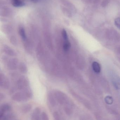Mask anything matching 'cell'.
<instances>
[{"label":"cell","instance_id":"1","mask_svg":"<svg viewBox=\"0 0 120 120\" xmlns=\"http://www.w3.org/2000/svg\"><path fill=\"white\" fill-rule=\"evenodd\" d=\"M31 94L29 92H25L23 93H18L13 96L12 99L18 102L25 101L30 98Z\"/></svg>","mask_w":120,"mask_h":120},{"label":"cell","instance_id":"2","mask_svg":"<svg viewBox=\"0 0 120 120\" xmlns=\"http://www.w3.org/2000/svg\"><path fill=\"white\" fill-rule=\"evenodd\" d=\"M56 101L61 105H65L68 101L66 95L61 92H57L55 94Z\"/></svg>","mask_w":120,"mask_h":120},{"label":"cell","instance_id":"3","mask_svg":"<svg viewBox=\"0 0 120 120\" xmlns=\"http://www.w3.org/2000/svg\"><path fill=\"white\" fill-rule=\"evenodd\" d=\"M111 79L113 86L116 89H120V78L117 75L113 73L111 75Z\"/></svg>","mask_w":120,"mask_h":120},{"label":"cell","instance_id":"4","mask_svg":"<svg viewBox=\"0 0 120 120\" xmlns=\"http://www.w3.org/2000/svg\"><path fill=\"white\" fill-rule=\"evenodd\" d=\"M41 110L39 108H36L33 111L31 115V120H41Z\"/></svg>","mask_w":120,"mask_h":120},{"label":"cell","instance_id":"5","mask_svg":"<svg viewBox=\"0 0 120 120\" xmlns=\"http://www.w3.org/2000/svg\"><path fill=\"white\" fill-rule=\"evenodd\" d=\"M11 109V107L9 104H5L1 105L0 108V118L5 115L6 113L8 112Z\"/></svg>","mask_w":120,"mask_h":120},{"label":"cell","instance_id":"6","mask_svg":"<svg viewBox=\"0 0 120 120\" xmlns=\"http://www.w3.org/2000/svg\"><path fill=\"white\" fill-rule=\"evenodd\" d=\"M63 109L66 114L67 115H70L72 113V105H70L69 101H68L66 104L64 105Z\"/></svg>","mask_w":120,"mask_h":120},{"label":"cell","instance_id":"7","mask_svg":"<svg viewBox=\"0 0 120 120\" xmlns=\"http://www.w3.org/2000/svg\"><path fill=\"white\" fill-rule=\"evenodd\" d=\"M11 3L13 6L16 8L22 7L25 5L22 0H11Z\"/></svg>","mask_w":120,"mask_h":120},{"label":"cell","instance_id":"8","mask_svg":"<svg viewBox=\"0 0 120 120\" xmlns=\"http://www.w3.org/2000/svg\"><path fill=\"white\" fill-rule=\"evenodd\" d=\"M32 108V106L30 104H26L23 105L21 108V111L24 113L29 112Z\"/></svg>","mask_w":120,"mask_h":120},{"label":"cell","instance_id":"9","mask_svg":"<svg viewBox=\"0 0 120 120\" xmlns=\"http://www.w3.org/2000/svg\"><path fill=\"white\" fill-rule=\"evenodd\" d=\"M48 99L50 105L52 107H55L56 106V99L52 94H50L48 95Z\"/></svg>","mask_w":120,"mask_h":120},{"label":"cell","instance_id":"10","mask_svg":"<svg viewBox=\"0 0 120 120\" xmlns=\"http://www.w3.org/2000/svg\"><path fill=\"white\" fill-rule=\"evenodd\" d=\"M92 68L95 72L99 73L101 71V67L100 64L96 61L93 62L92 64Z\"/></svg>","mask_w":120,"mask_h":120},{"label":"cell","instance_id":"11","mask_svg":"<svg viewBox=\"0 0 120 120\" xmlns=\"http://www.w3.org/2000/svg\"><path fill=\"white\" fill-rule=\"evenodd\" d=\"M13 118V116L12 114H5L3 117L0 118V120H11Z\"/></svg>","mask_w":120,"mask_h":120},{"label":"cell","instance_id":"12","mask_svg":"<svg viewBox=\"0 0 120 120\" xmlns=\"http://www.w3.org/2000/svg\"><path fill=\"white\" fill-rule=\"evenodd\" d=\"M54 120H62V117L60 113L58 111H54L53 113Z\"/></svg>","mask_w":120,"mask_h":120},{"label":"cell","instance_id":"13","mask_svg":"<svg viewBox=\"0 0 120 120\" xmlns=\"http://www.w3.org/2000/svg\"><path fill=\"white\" fill-rule=\"evenodd\" d=\"M19 32L20 36L23 39H25L26 38V34L24 29L23 27H20L19 30Z\"/></svg>","mask_w":120,"mask_h":120},{"label":"cell","instance_id":"14","mask_svg":"<svg viewBox=\"0 0 120 120\" xmlns=\"http://www.w3.org/2000/svg\"><path fill=\"white\" fill-rule=\"evenodd\" d=\"M105 101L106 103L108 104H111L113 102V99L110 96H106L105 98Z\"/></svg>","mask_w":120,"mask_h":120},{"label":"cell","instance_id":"15","mask_svg":"<svg viewBox=\"0 0 120 120\" xmlns=\"http://www.w3.org/2000/svg\"><path fill=\"white\" fill-rule=\"evenodd\" d=\"M41 120H49V118L46 113L44 112H42Z\"/></svg>","mask_w":120,"mask_h":120},{"label":"cell","instance_id":"16","mask_svg":"<svg viewBox=\"0 0 120 120\" xmlns=\"http://www.w3.org/2000/svg\"><path fill=\"white\" fill-rule=\"evenodd\" d=\"M70 44L69 43V41H65V43H64V45H63V49H64L65 50H68L70 48Z\"/></svg>","mask_w":120,"mask_h":120},{"label":"cell","instance_id":"17","mask_svg":"<svg viewBox=\"0 0 120 120\" xmlns=\"http://www.w3.org/2000/svg\"><path fill=\"white\" fill-rule=\"evenodd\" d=\"M115 24L117 27L120 29V18H117L115 19Z\"/></svg>","mask_w":120,"mask_h":120},{"label":"cell","instance_id":"18","mask_svg":"<svg viewBox=\"0 0 120 120\" xmlns=\"http://www.w3.org/2000/svg\"><path fill=\"white\" fill-rule=\"evenodd\" d=\"M62 34L64 40L66 41H68V35L67 32L65 30H63L62 31Z\"/></svg>","mask_w":120,"mask_h":120},{"label":"cell","instance_id":"19","mask_svg":"<svg viewBox=\"0 0 120 120\" xmlns=\"http://www.w3.org/2000/svg\"><path fill=\"white\" fill-rule=\"evenodd\" d=\"M109 3V1L108 0H103L101 5L103 8H105L108 6Z\"/></svg>","mask_w":120,"mask_h":120},{"label":"cell","instance_id":"20","mask_svg":"<svg viewBox=\"0 0 120 120\" xmlns=\"http://www.w3.org/2000/svg\"><path fill=\"white\" fill-rule=\"evenodd\" d=\"M32 1H33V2H37L38 1H39V0H31Z\"/></svg>","mask_w":120,"mask_h":120}]
</instances>
